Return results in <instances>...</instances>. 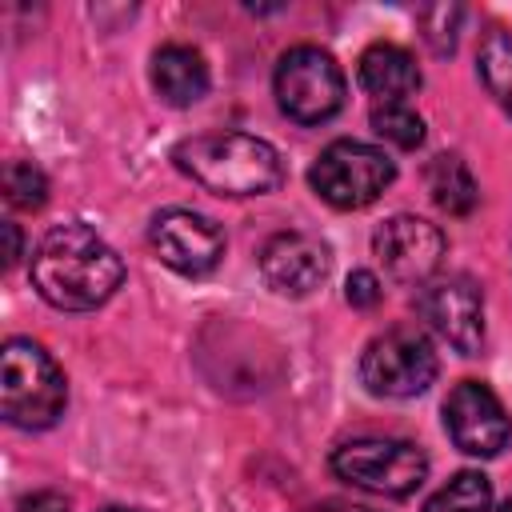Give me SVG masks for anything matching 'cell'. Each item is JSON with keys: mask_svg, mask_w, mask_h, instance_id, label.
Here are the masks:
<instances>
[{"mask_svg": "<svg viewBox=\"0 0 512 512\" xmlns=\"http://www.w3.org/2000/svg\"><path fill=\"white\" fill-rule=\"evenodd\" d=\"M436 372H440V364H436V352H432L428 336L416 332V328H404V324L368 340V348L360 356L364 388L372 396H388V400L420 396L436 380Z\"/></svg>", "mask_w": 512, "mask_h": 512, "instance_id": "cell-7", "label": "cell"}, {"mask_svg": "<svg viewBox=\"0 0 512 512\" xmlns=\"http://www.w3.org/2000/svg\"><path fill=\"white\" fill-rule=\"evenodd\" d=\"M396 180V164L372 148V144H360V140H336L328 144L316 164L308 168V184L312 192L340 208V212H352V208H368L372 200L384 196V188Z\"/></svg>", "mask_w": 512, "mask_h": 512, "instance_id": "cell-5", "label": "cell"}, {"mask_svg": "<svg viewBox=\"0 0 512 512\" xmlns=\"http://www.w3.org/2000/svg\"><path fill=\"white\" fill-rule=\"evenodd\" d=\"M20 512H68V500L60 492H32L20 500Z\"/></svg>", "mask_w": 512, "mask_h": 512, "instance_id": "cell-22", "label": "cell"}, {"mask_svg": "<svg viewBox=\"0 0 512 512\" xmlns=\"http://www.w3.org/2000/svg\"><path fill=\"white\" fill-rule=\"evenodd\" d=\"M500 512H512V496H508V504H504V508H500Z\"/></svg>", "mask_w": 512, "mask_h": 512, "instance_id": "cell-26", "label": "cell"}, {"mask_svg": "<svg viewBox=\"0 0 512 512\" xmlns=\"http://www.w3.org/2000/svg\"><path fill=\"white\" fill-rule=\"evenodd\" d=\"M36 292L64 312H88L124 284V260L88 224H56L32 252Z\"/></svg>", "mask_w": 512, "mask_h": 512, "instance_id": "cell-1", "label": "cell"}, {"mask_svg": "<svg viewBox=\"0 0 512 512\" xmlns=\"http://www.w3.org/2000/svg\"><path fill=\"white\" fill-rule=\"evenodd\" d=\"M152 248L156 256L180 272V276H204L220 264L224 256V232L216 228V220L188 212V208H168L152 220Z\"/></svg>", "mask_w": 512, "mask_h": 512, "instance_id": "cell-8", "label": "cell"}, {"mask_svg": "<svg viewBox=\"0 0 512 512\" xmlns=\"http://www.w3.org/2000/svg\"><path fill=\"white\" fill-rule=\"evenodd\" d=\"M276 104L288 120L296 124H324L332 120L340 108H344V96H348V84H344V72L340 64L316 48V44H296L280 56L276 64Z\"/></svg>", "mask_w": 512, "mask_h": 512, "instance_id": "cell-4", "label": "cell"}, {"mask_svg": "<svg viewBox=\"0 0 512 512\" xmlns=\"http://www.w3.org/2000/svg\"><path fill=\"white\" fill-rule=\"evenodd\" d=\"M332 472L348 480L352 488L376 492V496H408L428 476V456L408 440L388 436H364L348 440L332 452Z\"/></svg>", "mask_w": 512, "mask_h": 512, "instance_id": "cell-6", "label": "cell"}, {"mask_svg": "<svg viewBox=\"0 0 512 512\" xmlns=\"http://www.w3.org/2000/svg\"><path fill=\"white\" fill-rule=\"evenodd\" d=\"M372 248L384 264V272L400 284H428V276L440 268L444 260V232L432 220L420 216H392L376 228Z\"/></svg>", "mask_w": 512, "mask_h": 512, "instance_id": "cell-9", "label": "cell"}, {"mask_svg": "<svg viewBox=\"0 0 512 512\" xmlns=\"http://www.w3.org/2000/svg\"><path fill=\"white\" fill-rule=\"evenodd\" d=\"M104 512H132V508H104Z\"/></svg>", "mask_w": 512, "mask_h": 512, "instance_id": "cell-25", "label": "cell"}, {"mask_svg": "<svg viewBox=\"0 0 512 512\" xmlns=\"http://www.w3.org/2000/svg\"><path fill=\"white\" fill-rule=\"evenodd\" d=\"M428 192H432L436 208H444L448 216H468L480 200V188L460 156H436L428 164Z\"/></svg>", "mask_w": 512, "mask_h": 512, "instance_id": "cell-15", "label": "cell"}, {"mask_svg": "<svg viewBox=\"0 0 512 512\" xmlns=\"http://www.w3.org/2000/svg\"><path fill=\"white\" fill-rule=\"evenodd\" d=\"M420 24H424V40L432 44V52H452L456 48V24H460V8L456 4H436V8H424L420 12Z\"/></svg>", "mask_w": 512, "mask_h": 512, "instance_id": "cell-20", "label": "cell"}, {"mask_svg": "<svg viewBox=\"0 0 512 512\" xmlns=\"http://www.w3.org/2000/svg\"><path fill=\"white\" fill-rule=\"evenodd\" d=\"M152 84H156L164 104L188 108L208 92V64L188 44H164L152 56Z\"/></svg>", "mask_w": 512, "mask_h": 512, "instance_id": "cell-13", "label": "cell"}, {"mask_svg": "<svg viewBox=\"0 0 512 512\" xmlns=\"http://www.w3.org/2000/svg\"><path fill=\"white\" fill-rule=\"evenodd\" d=\"M176 168L216 196H264L284 184L280 152L248 132L188 136L172 152Z\"/></svg>", "mask_w": 512, "mask_h": 512, "instance_id": "cell-2", "label": "cell"}, {"mask_svg": "<svg viewBox=\"0 0 512 512\" xmlns=\"http://www.w3.org/2000/svg\"><path fill=\"white\" fill-rule=\"evenodd\" d=\"M424 512H492V484L484 472H456L436 496H428Z\"/></svg>", "mask_w": 512, "mask_h": 512, "instance_id": "cell-17", "label": "cell"}, {"mask_svg": "<svg viewBox=\"0 0 512 512\" xmlns=\"http://www.w3.org/2000/svg\"><path fill=\"white\" fill-rule=\"evenodd\" d=\"M24 256V244H20V228L16 224H8V264H16Z\"/></svg>", "mask_w": 512, "mask_h": 512, "instance_id": "cell-23", "label": "cell"}, {"mask_svg": "<svg viewBox=\"0 0 512 512\" xmlns=\"http://www.w3.org/2000/svg\"><path fill=\"white\" fill-rule=\"evenodd\" d=\"M444 428H448L452 444L460 452H468V456H496L512 436V424H508L500 400L480 380H460L448 392Z\"/></svg>", "mask_w": 512, "mask_h": 512, "instance_id": "cell-10", "label": "cell"}, {"mask_svg": "<svg viewBox=\"0 0 512 512\" xmlns=\"http://www.w3.org/2000/svg\"><path fill=\"white\" fill-rule=\"evenodd\" d=\"M416 312L464 356H472L484 340V296H480V284L468 276H448V280L424 284Z\"/></svg>", "mask_w": 512, "mask_h": 512, "instance_id": "cell-11", "label": "cell"}, {"mask_svg": "<svg viewBox=\"0 0 512 512\" xmlns=\"http://www.w3.org/2000/svg\"><path fill=\"white\" fill-rule=\"evenodd\" d=\"M344 300L352 304V308H372V304H380V280L372 276V272H352L348 276V284H344Z\"/></svg>", "mask_w": 512, "mask_h": 512, "instance_id": "cell-21", "label": "cell"}, {"mask_svg": "<svg viewBox=\"0 0 512 512\" xmlns=\"http://www.w3.org/2000/svg\"><path fill=\"white\" fill-rule=\"evenodd\" d=\"M320 512H372V508H360V504H324Z\"/></svg>", "mask_w": 512, "mask_h": 512, "instance_id": "cell-24", "label": "cell"}, {"mask_svg": "<svg viewBox=\"0 0 512 512\" xmlns=\"http://www.w3.org/2000/svg\"><path fill=\"white\" fill-rule=\"evenodd\" d=\"M360 88L380 104H404V96L420 88V68L412 52L396 44H372L360 56Z\"/></svg>", "mask_w": 512, "mask_h": 512, "instance_id": "cell-14", "label": "cell"}, {"mask_svg": "<svg viewBox=\"0 0 512 512\" xmlns=\"http://www.w3.org/2000/svg\"><path fill=\"white\" fill-rule=\"evenodd\" d=\"M372 132L396 148H420L424 144V120L408 104H376L372 108Z\"/></svg>", "mask_w": 512, "mask_h": 512, "instance_id": "cell-18", "label": "cell"}, {"mask_svg": "<svg viewBox=\"0 0 512 512\" xmlns=\"http://www.w3.org/2000/svg\"><path fill=\"white\" fill-rule=\"evenodd\" d=\"M476 68H480L484 88H488V92L496 96V104L512 116V36H508L504 28H492V32L480 40Z\"/></svg>", "mask_w": 512, "mask_h": 512, "instance_id": "cell-16", "label": "cell"}, {"mask_svg": "<svg viewBox=\"0 0 512 512\" xmlns=\"http://www.w3.org/2000/svg\"><path fill=\"white\" fill-rule=\"evenodd\" d=\"M68 384L56 360L32 340H8L0 360V408L16 428H52L64 412Z\"/></svg>", "mask_w": 512, "mask_h": 512, "instance_id": "cell-3", "label": "cell"}, {"mask_svg": "<svg viewBox=\"0 0 512 512\" xmlns=\"http://www.w3.org/2000/svg\"><path fill=\"white\" fill-rule=\"evenodd\" d=\"M4 196H8L12 208L36 212L48 200V180H44V172L32 160H12L4 168Z\"/></svg>", "mask_w": 512, "mask_h": 512, "instance_id": "cell-19", "label": "cell"}, {"mask_svg": "<svg viewBox=\"0 0 512 512\" xmlns=\"http://www.w3.org/2000/svg\"><path fill=\"white\" fill-rule=\"evenodd\" d=\"M328 244L308 232H276L260 248V276L280 296H308L328 280Z\"/></svg>", "mask_w": 512, "mask_h": 512, "instance_id": "cell-12", "label": "cell"}]
</instances>
